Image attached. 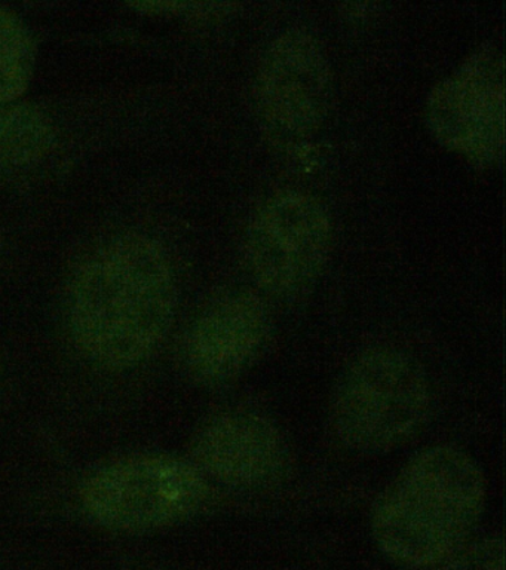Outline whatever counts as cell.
<instances>
[{"label":"cell","mask_w":506,"mask_h":570,"mask_svg":"<svg viewBox=\"0 0 506 570\" xmlns=\"http://www.w3.org/2000/svg\"><path fill=\"white\" fill-rule=\"evenodd\" d=\"M175 306L166 253L153 239L128 235L103 245L75 276L70 324L97 363L130 367L166 336Z\"/></svg>","instance_id":"obj_1"},{"label":"cell","mask_w":506,"mask_h":570,"mask_svg":"<svg viewBox=\"0 0 506 570\" xmlns=\"http://www.w3.org/2000/svg\"><path fill=\"white\" fill-rule=\"evenodd\" d=\"M486 492L483 471L468 453L450 445L425 450L377 499L373 537L390 560L429 568L464 546Z\"/></svg>","instance_id":"obj_2"},{"label":"cell","mask_w":506,"mask_h":570,"mask_svg":"<svg viewBox=\"0 0 506 570\" xmlns=\"http://www.w3.org/2000/svg\"><path fill=\"white\" fill-rule=\"evenodd\" d=\"M430 410L424 368L395 350H373L341 374L331 422L341 443L358 452H386L415 439Z\"/></svg>","instance_id":"obj_3"},{"label":"cell","mask_w":506,"mask_h":570,"mask_svg":"<svg viewBox=\"0 0 506 570\" xmlns=\"http://www.w3.org/2000/svg\"><path fill=\"white\" fill-rule=\"evenodd\" d=\"M333 97L330 61L305 30H288L266 48L257 67L255 106L268 140L286 150L312 141L328 115Z\"/></svg>","instance_id":"obj_4"},{"label":"cell","mask_w":506,"mask_h":570,"mask_svg":"<svg viewBox=\"0 0 506 570\" xmlns=\"http://www.w3.org/2000/svg\"><path fill=\"white\" fill-rule=\"evenodd\" d=\"M331 245L326 207L305 191H279L257 209L248 226L247 267L270 296L300 297L326 269Z\"/></svg>","instance_id":"obj_5"},{"label":"cell","mask_w":506,"mask_h":570,"mask_svg":"<svg viewBox=\"0 0 506 570\" xmlns=\"http://www.w3.org/2000/svg\"><path fill=\"white\" fill-rule=\"evenodd\" d=\"M208 498L197 468L168 456H140L97 472L83 505L97 521L123 530L157 529L195 514Z\"/></svg>","instance_id":"obj_6"},{"label":"cell","mask_w":506,"mask_h":570,"mask_svg":"<svg viewBox=\"0 0 506 570\" xmlns=\"http://www.w3.org/2000/svg\"><path fill=\"white\" fill-rule=\"evenodd\" d=\"M426 124L435 140L479 168L500 165L505 151V60L482 47L430 91Z\"/></svg>","instance_id":"obj_7"},{"label":"cell","mask_w":506,"mask_h":570,"mask_svg":"<svg viewBox=\"0 0 506 570\" xmlns=\"http://www.w3.org/2000/svg\"><path fill=\"white\" fill-rule=\"evenodd\" d=\"M268 337L264 301L246 289H234L212 302L194 324L186 363L199 382L219 385L250 368Z\"/></svg>","instance_id":"obj_8"},{"label":"cell","mask_w":506,"mask_h":570,"mask_svg":"<svg viewBox=\"0 0 506 570\" xmlns=\"http://www.w3.org/2000/svg\"><path fill=\"white\" fill-rule=\"evenodd\" d=\"M199 470L232 488L257 489L286 475L290 453L277 426L257 414L230 412L212 417L194 440Z\"/></svg>","instance_id":"obj_9"},{"label":"cell","mask_w":506,"mask_h":570,"mask_svg":"<svg viewBox=\"0 0 506 570\" xmlns=\"http://www.w3.org/2000/svg\"><path fill=\"white\" fill-rule=\"evenodd\" d=\"M51 120L32 106L0 105V173L29 167L54 146Z\"/></svg>","instance_id":"obj_10"},{"label":"cell","mask_w":506,"mask_h":570,"mask_svg":"<svg viewBox=\"0 0 506 570\" xmlns=\"http://www.w3.org/2000/svg\"><path fill=\"white\" fill-rule=\"evenodd\" d=\"M33 69L32 36L20 18L0 8V105L14 102L26 91Z\"/></svg>","instance_id":"obj_11"},{"label":"cell","mask_w":506,"mask_h":570,"mask_svg":"<svg viewBox=\"0 0 506 570\" xmlns=\"http://www.w3.org/2000/svg\"><path fill=\"white\" fill-rule=\"evenodd\" d=\"M430 570H505V548L499 539H486L457 548Z\"/></svg>","instance_id":"obj_12"}]
</instances>
